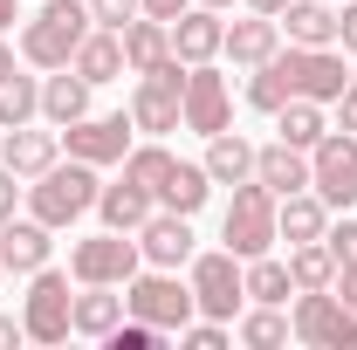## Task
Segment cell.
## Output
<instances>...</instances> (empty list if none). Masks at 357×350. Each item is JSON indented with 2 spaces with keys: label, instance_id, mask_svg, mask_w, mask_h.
Returning a JSON list of instances; mask_svg holds the SVG:
<instances>
[{
  "label": "cell",
  "instance_id": "6da1fadb",
  "mask_svg": "<svg viewBox=\"0 0 357 350\" xmlns=\"http://www.w3.org/2000/svg\"><path fill=\"white\" fill-rule=\"evenodd\" d=\"M96 192H103V178H96V165H83V158H55L42 178H28V213L42 220V227H76L83 213H96Z\"/></svg>",
  "mask_w": 357,
  "mask_h": 350
},
{
  "label": "cell",
  "instance_id": "7a4b0ae2",
  "mask_svg": "<svg viewBox=\"0 0 357 350\" xmlns=\"http://www.w3.org/2000/svg\"><path fill=\"white\" fill-rule=\"evenodd\" d=\"M89 28H96L89 0H42V14L21 28V55H28L35 69H69Z\"/></svg>",
  "mask_w": 357,
  "mask_h": 350
},
{
  "label": "cell",
  "instance_id": "3957f363",
  "mask_svg": "<svg viewBox=\"0 0 357 350\" xmlns=\"http://www.w3.org/2000/svg\"><path fill=\"white\" fill-rule=\"evenodd\" d=\"M275 192H268L261 178H241L234 185V199H227V220H220V241L227 254H241V261H255V254H268L282 234H275Z\"/></svg>",
  "mask_w": 357,
  "mask_h": 350
},
{
  "label": "cell",
  "instance_id": "277c9868",
  "mask_svg": "<svg viewBox=\"0 0 357 350\" xmlns=\"http://www.w3.org/2000/svg\"><path fill=\"white\" fill-rule=\"evenodd\" d=\"M124 309L144 316V323H158V330H185L199 303H192V282H178V268H137L131 282H124Z\"/></svg>",
  "mask_w": 357,
  "mask_h": 350
},
{
  "label": "cell",
  "instance_id": "5b68a950",
  "mask_svg": "<svg viewBox=\"0 0 357 350\" xmlns=\"http://www.w3.org/2000/svg\"><path fill=\"white\" fill-rule=\"evenodd\" d=\"M289 330H296V344H310V350H351L357 344V309L337 289H296Z\"/></svg>",
  "mask_w": 357,
  "mask_h": 350
},
{
  "label": "cell",
  "instance_id": "8992f818",
  "mask_svg": "<svg viewBox=\"0 0 357 350\" xmlns=\"http://www.w3.org/2000/svg\"><path fill=\"white\" fill-rule=\"evenodd\" d=\"M21 323H28V344H69L76 337V296H69V275L62 268H35L28 275Z\"/></svg>",
  "mask_w": 357,
  "mask_h": 350
},
{
  "label": "cell",
  "instance_id": "52a82bcc",
  "mask_svg": "<svg viewBox=\"0 0 357 350\" xmlns=\"http://www.w3.org/2000/svg\"><path fill=\"white\" fill-rule=\"evenodd\" d=\"M131 124L144 137H165V131L185 124V62H178V55L131 83Z\"/></svg>",
  "mask_w": 357,
  "mask_h": 350
},
{
  "label": "cell",
  "instance_id": "ba28073f",
  "mask_svg": "<svg viewBox=\"0 0 357 350\" xmlns=\"http://www.w3.org/2000/svg\"><path fill=\"white\" fill-rule=\"evenodd\" d=\"M137 268H144V254H137L131 234H117V227H103V234H89V241L69 248V282H76V289H83V282H110V289H124Z\"/></svg>",
  "mask_w": 357,
  "mask_h": 350
},
{
  "label": "cell",
  "instance_id": "9c48e42d",
  "mask_svg": "<svg viewBox=\"0 0 357 350\" xmlns=\"http://www.w3.org/2000/svg\"><path fill=\"white\" fill-rule=\"evenodd\" d=\"M192 303H199V316H213V323H234L241 309H248V282H241V254H227V248H213V254H192Z\"/></svg>",
  "mask_w": 357,
  "mask_h": 350
},
{
  "label": "cell",
  "instance_id": "30bf717a",
  "mask_svg": "<svg viewBox=\"0 0 357 350\" xmlns=\"http://www.w3.org/2000/svg\"><path fill=\"white\" fill-rule=\"evenodd\" d=\"M282 69H289V89L296 96H310V103H337L344 89H351V62H344V48H282Z\"/></svg>",
  "mask_w": 357,
  "mask_h": 350
},
{
  "label": "cell",
  "instance_id": "8fae6325",
  "mask_svg": "<svg viewBox=\"0 0 357 350\" xmlns=\"http://www.w3.org/2000/svg\"><path fill=\"white\" fill-rule=\"evenodd\" d=\"M310 192L337 213V206H357V137L351 131H330L310 151Z\"/></svg>",
  "mask_w": 357,
  "mask_h": 350
},
{
  "label": "cell",
  "instance_id": "7c38bea8",
  "mask_svg": "<svg viewBox=\"0 0 357 350\" xmlns=\"http://www.w3.org/2000/svg\"><path fill=\"white\" fill-rule=\"evenodd\" d=\"M131 110H110V117H76V124H62V144H69V158H83V165H124V151H131Z\"/></svg>",
  "mask_w": 357,
  "mask_h": 350
},
{
  "label": "cell",
  "instance_id": "4fadbf2b",
  "mask_svg": "<svg viewBox=\"0 0 357 350\" xmlns=\"http://www.w3.org/2000/svg\"><path fill=\"white\" fill-rule=\"evenodd\" d=\"M234 124V89H227V76L213 69V62H192L185 69V131L213 137Z\"/></svg>",
  "mask_w": 357,
  "mask_h": 350
},
{
  "label": "cell",
  "instance_id": "5bb4252c",
  "mask_svg": "<svg viewBox=\"0 0 357 350\" xmlns=\"http://www.w3.org/2000/svg\"><path fill=\"white\" fill-rule=\"evenodd\" d=\"M137 254H144V268H185L192 261V213L158 206V213L137 227Z\"/></svg>",
  "mask_w": 357,
  "mask_h": 350
},
{
  "label": "cell",
  "instance_id": "9a60e30c",
  "mask_svg": "<svg viewBox=\"0 0 357 350\" xmlns=\"http://www.w3.org/2000/svg\"><path fill=\"white\" fill-rule=\"evenodd\" d=\"M48 254H55V227H42V220H0V268L7 275H35V268H48Z\"/></svg>",
  "mask_w": 357,
  "mask_h": 350
},
{
  "label": "cell",
  "instance_id": "2e32d148",
  "mask_svg": "<svg viewBox=\"0 0 357 350\" xmlns=\"http://www.w3.org/2000/svg\"><path fill=\"white\" fill-rule=\"evenodd\" d=\"M55 158H62V131H35V124L0 131V165H7L14 178H42Z\"/></svg>",
  "mask_w": 357,
  "mask_h": 350
},
{
  "label": "cell",
  "instance_id": "e0dca14e",
  "mask_svg": "<svg viewBox=\"0 0 357 350\" xmlns=\"http://www.w3.org/2000/svg\"><path fill=\"white\" fill-rule=\"evenodd\" d=\"M220 42H227V21L213 14V7H199V0L172 21V55L185 62V69H192V62H213V55H220Z\"/></svg>",
  "mask_w": 357,
  "mask_h": 350
},
{
  "label": "cell",
  "instance_id": "ac0fdd59",
  "mask_svg": "<svg viewBox=\"0 0 357 350\" xmlns=\"http://www.w3.org/2000/svg\"><path fill=\"white\" fill-rule=\"evenodd\" d=\"M275 48H282V21H275V14H248V21H227L220 55H234V69H261Z\"/></svg>",
  "mask_w": 357,
  "mask_h": 350
},
{
  "label": "cell",
  "instance_id": "d6986e66",
  "mask_svg": "<svg viewBox=\"0 0 357 350\" xmlns=\"http://www.w3.org/2000/svg\"><path fill=\"white\" fill-rule=\"evenodd\" d=\"M275 21L296 48H337V0H289Z\"/></svg>",
  "mask_w": 357,
  "mask_h": 350
},
{
  "label": "cell",
  "instance_id": "ffe728a7",
  "mask_svg": "<svg viewBox=\"0 0 357 350\" xmlns=\"http://www.w3.org/2000/svg\"><path fill=\"white\" fill-rule=\"evenodd\" d=\"M255 178H261L275 199H289V192H303L310 185V151H296V144H255Z\"/></svg>",
  "mask_w": 357,
  "mask_h": 350
},
{
  "label": "cell",
  "instance_id": "44dd1931",
  "mask_svg": "<svg viewBox=\"0 0 357 350\" xmlns=\"http://www.w3.org/2000/svg\"><path fill=\"white\" fill-rule=\"evenodd\" d=\"M69 69H76L83 83H117V76H131V62H124V35H117V28H89Z\"/></svg>",
  "mask_w": 357,
  "mask_h": 350
},
{
  "label": "cell",
  "instance_id": "7402d4cb",
  "mask_svg": "<svg viewBox=\"0 0 357 350\" xmlns=\"http://www.w3.org/2000/svg\"><path fill=\"white\" fill-rule=\"evenodd\" d=\"M96 213H103V227H117V234H137L144 220L158 213V199H151V185L117 178V185H103V192H96Z\"/></svg>",
  "mask_w": 357,
  "mask_h": 350
},
{
  "label": "cell",
  "instance_id": "603a6c76",
  "mask_svg": "<svg viewBox=\"0 0 357 350\" xmlns=\"http://www.w3.org/2000/svg\"><path fill=\"white\" fill-rule=\"evenodd\" d=\"M199 165H206V178H213V185H241V178H255V144L227 124V131L206 137V158H199Z\"/></svg>",
  "mask_w": 357,
  "mask_h": 350
},
{
  "label": "cell",
  "instance_id": "cb8c5ba5",
  "mask_svg": "<svg viewBox=\"0 0 357 350\" xmlns=\"http://www.w3.org/2000/svg\"><path fill=\"white\" fill-rule=\"evenodd\" d=\"M323 227H330V206L316 199L310 185H303V192H289V199L275 206V234H282L289 248H303V241H323Z\"/></svg>",
  "mask_w": 357,
  "mask_h": 350
},
{
  "label": "cell",
  "instance_id": "d4e9b609",
  "mask_svg": "<svg viewBox=\"0 0 357 350\" xmlns=\"http://www.w3.org/2000/svg\"><path fill=\"white\" fill-rule=\"evenodd\" d=\"M89 89L76 69H48V83H42V117L62 131V124H76V117H89Z\"/></svg>",
  "mask_w": 357,
  "mask_h": 350
},
{
  "label": "cell",
  "instance_id": "484cf974",
  "mask_svg": "<svg viewBox=\"0 0 357 350\" xmlns=\"http://www.w3.org/2000/svg\"><path fill=\"white\" fill-rule=\"evenodd\" d=\"M124 62H131V76H151L158 62H172V28L151 21V14H137L124 28Z\"/></svg>",
  "mask_w": 357,
  "mask_h": 350
},
{
  "label": "cell",
  "instance_id": "4316f807",
  "mask_svg": "<svg viewBox=\"0 0 357 350\" xmlns=\"http://www.w3.org/2000/svg\"><path fill=\"white\" fill-rule=\"evenodd\" d=\"M124 323V296L110 289V282H83V296H76V337H110Z\"/></svg>",
  "mask_w": 357,
  "mask_h": 350
},
{
  "label": "cell",
  "instance_id": "83f0119b",
  "mask_svg": "<svg viewBox=\"0 0 357 350\" xmlns=\"http://www.w3.org/2000/svg\"><path fill=\"white\" fill-rule=\"evenodd\" d=\"M275 131H282V144H296V151H316L330 137V117H323V103H310V96H289L275 110Z\"/></svg>",
  "mask_w": 357,
  "mask_h": 350
},
{
  "label": "cell",
  "instance_id": "f1b7e54d",
  "mask_svg": "<svg viewBox=\"0 0 357 350\" xmlns=\"http://www.w3.org/2000/svg\"><path fill=\"white\" fill-rule=\"evenodd\" d=\"M206 199H213V178H206V165L172 158V172H165V185H158V206H172V213H199Z\"/></svg>",
  "mask_w": 357,
  "mask_h": 350
},
{
  "label": "cell",
  "instance_id": "f546056e",
  "mask_svg": "<svg viewBox=\"0 0 357 350\" xmlns=\"http://www.w3.org/2000/svg\"><path fill=\"white\" fill-rule=\"evenodd\" d=\"M234 337H241L248 350H275V344H289L296 330H289L282 303H255V309H241V316H234Z\"/></svg>",
  "mask_w": 357,
  "mask_h": 350
},
{
  "label": "cell",
  "instance_id": "4dcf8cb0",
  "mask_svg": "<svg viewBox=\"0 0 357 350\" xmlns=\"http://www.w3.org/2000/svg\"><path fill=\"white\" fill-rule=\"evenodd\" d=\"M241 282H248V303H282L296 296V282H289V261H275V254H255V261H241Z\"/></svg>",
  "mask_w": 357,
  "mask_h": 350
},
{
  "label": "cell",
  "instance_id": "1f68e13d",
  "mask_svg": "<svg viewBox=\"0 0 357 350\" xmlns=\"http://www.w3.org/2000/svg\"><path fill=\"white\" fill-rule=\"evenodd\" d=\"M35 117H42V83L21 76V69H7V76H0V131L35 124Z\"/></svg>",
  "mask_w": 357,
  "mask_h": 350
},
{
  "label": "cell",
  "instance_id": "d6a6232c",
  "mask_svg": "<svg viewBox=\"0 0 357 350\" xmlns=\"http://www.w3.org/2000/svg\"><path fill=\"white\" fill-rule=\"evenodd\" d=\"M289 282H296V289H330V282H337V254H330L323 241L289 248Z\"/></svg>",
  "mask_w": 357,
  "mask_h": 350
},
{
  "label": "cell",
  "instance_id": "836d02e7",
  "mask_svg": "<svg viewBox=\"0 0 357 350\" xmlns=\"http://www.w3.org/2000/svg\"><path fill=\"white\" fill-rule=\"evenodd\" d=\"M289 96H296V89H289V69H282V48H275V55H268L261 69L248 76V103H255V110H268V117H275V110H282Z\"/></svg>",
  "mask_w": 357,
  "mask_h": 350
},
{
  "label": "cell",
  "instance_id": "e575fe53",
  "mask_svg": "<svg viewBox=\"0 0 357 350\" xmlns=\"http://www.w3.org/2000/svg\"><path fill=\"white\" fill-rule=\"evenodd\" d=\"M165 172H172V151L151 137V144H131L124 151V178H137V185H151V199H158V185H165Z\"/></svg>",
  "mask_w": 357,
  "mask_h": 350
},
{
  "label": "cell",
  "instance_id": "d590c367",
  "mask_svg": "<svg viewBox=\"0 0 357 350\" xmlns=\"http://www.w3.org/2000/svg\"><path fill=\"white\" fill-rule=\"evenodd\" d=\"M165 337H172V330H158V323H144V316L124 309V323H117L103 344H110V350H165Z\"/></svg>",
  "mask_w": 357,
  "mask_h": 350
},
{
  "label": "cell",
  "instance_id": "8d00e7d4",
  "mask_svg": "<svg viewBox=\"0 0 357 350\" xmlns=\"http://www.w3.org/2000/svg\"><path fill=\"white\" fill-rule=\"evenodd\" d=\"M89 14H96V28H117L124 35L137 14H144V0H89Z\"/></svg>",
  "mask_w": 357,
  "mask_h": 350
},
{
  "label": "cell",
  "instance_id": "74e56055",
  "mask_svg": "<svg viewBox=\"0 0 357 350\" xmlns=\"http://www.w3.org/2000/svg\"><path fill=\"white\" fill-rule=\"evenodd\" d=\"M323 248L337 254V268L357 261V220H337V227H323Z\"/></svg>",
  "mask_w": 357,
  "mask_h": 350
},
{
  "label": "cell",
  "instance_id": "f35d334b",
  "mask_svg": "<svg viewBox=\"0 0 357 350\" xmlns=\"http://www.w3.org/2000/svg\"><path fill=\"white\" fill-rule=\"evenodd\" d=\"M178 337H185V344H192V350H227V323H213V316L199 323V316H192V323H185Z\"/></svg>",
  "mask_w": 357,
  "mask_h": 350
},
{
  "label": "cell",
  "instance_id": "ab89813d",
  "mask_svg": "<svg viewBox=\"0 0 357 350\" xmlns=\"http://www.w3.org/2000/svg\"><path fill=\"white\" fill-rule=\"evenodd\" d=\"M28 199V178H14L7 165H0V220H14V206Z\"/></svg>",
  "mask_w": 357,
  "mask_h": 350
},
{
  "label": "cell",
  "instance_id": "60d3db41",
  "mask_svg": "<svg viewBox=\"0 0 357 350\" xmlns=\"http://www.w3.org/2000/svg\"><path fill=\"white\" fill-rule=\"evenodd\" d=\"M337 48H344V55H357V0H344V7H337Z\"/></svg>",
  "mask_w": 357,
  "mask_h": 350
},
{
  "label": "cell",
  "instance_id": "b9f144b4",
  "mask_svg": "<svg viewBox=\"0 0 357 350\" xmlns=\"http://www.w3.org/2000/svg\"><path fill=\"white\" fill-rule=\"evenodd\" d=\"M330 110H337V131H351V137H357V83L344 89V96H337Z\"/></svg>",
  "mask_w": 357,
  "mask_h": 350
},
{
  "label": "cell",
  "instance_id": "7bdbcfd3",
  "mask_svg": "<svg viewBox=\"0 0 357 350\" xmlns=\"http://www.w3.org/2000/svg\"><path fill=\"white\" fill-rule=\"evenodd\" d=\"M185 7H192V0H144V14H151V21H165V28H172Z\"/></svg>",
  "mask_w": 357,
  "mask_h": 350
},
{
  "label": "cell",
  "instance_id": "ee69618b",
  "mask_svg": "<svg viewBox=\"0 0 357 350\" xmlns=\"http://www.w3.org/2000/svg\"><path fill=\"white\" fill-rule=\"evenodd\" d=\"M330 289H337V296L357 309V261H351V268H337V282H330Z\"/></svg>",
  "mask_w": 357,
  "mask_h": 350
},
{
  "label": "cell",
  "instance_id": "f6af8a7d",
  "mask_svg": "<svg viewBox=\"0 0 357 350\" xmlns=\"http://www.w3.org/2000/svg\"><path fill=\"white\" fill-rule=\"evenodd\" d=\"M21 337H28V323H21V316H0V350H14Z\"/></svg>",
  "mask_w": 357,
  "mask_h": 350
},
{
  "label": "cell",
  "instance_id": "bcb514c9",
  "mask_svg": "<svg viewBox=\"0 0 357 350\" xmlns=\"http://www.w3.org/2000/svg\"><path fill=\"white\" fill-rule=\"evenodd\" d=\"M289 0H248V14H282Z\"/></svg>",
  "mask_w": 357,
  "mask_h": 350
},
{
  "label": "cell",
  "instance_id": "7dc6e473",
  "mask_svg": "<svg viewBox=\"0 0 357 350\" xmlns=\"http://www.w3.org/2000/svg\"><path fill=\"white\" fill-rule=\"evenodd\" d=\"M14 7H21V0H0V35L14 28Z\"/></svg>",
  "mask_w": 357,
  "mask_h": 350
},
{
  "label": "cell",
  "instance_id": "c3c4849f",
  "mask_svg": "<svg viewBox=\"0 0 357 350\" xmlns=\"http://www.w3.org/2000/svg\"><path fill=\"white\" fill-rule=\"evenodd\" d=\"M7 69H14V48H7V42H0V76H7Z\"/></svg>",
  "mask_w": 357,
  "mask_h": 350
},
{
  "label": "cell",
  "instance_id": "681fc988",
  "mask_svg": "<svg viewBox=\"0 0 357 350\" xmlns=\"http://www.w3.org/2000/svg\"><path fill=\"white\" fill-rule=\"evenodd\" d=\"M199 7H213V14H220V7H234V0H199Z\"/></svg>",
  "mask_w": 357,
  "mask_h": 350
},
{
  "label": "cell",
  "instance_id": "f907efd6",
  "mask_svg": "<svg viewBox=\"0 0 357 350\" xmlns=\"http://www.w3.org/2000/svg\"><path fill=\"white\" fill-rule=\"evenodd\" d=\"M0 282H7V268H0Z\"/></svg>",
  "mask_w": 357,
  "mask_h": 350
},
{
  "label": "cell",
  "instance_id": "816d5d0a",
  "mask_svg": "<svg viewBox=\"0 0 357 350\" xmlns=\"http://www.w3.org/2000/svg\"><path fill=\"white\" fill-rule=\"evenodd\" d=\"M351 83H357V69H351Z\"/></svg>",
  "mask_w": 357,
  "mask_h": 350
}]
</instances>
